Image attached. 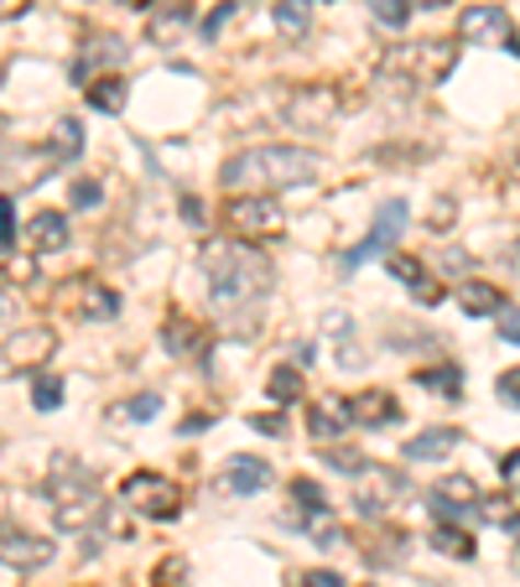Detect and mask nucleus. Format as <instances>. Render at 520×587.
I'll use <instances>...</instances> for the list:
<instances>
[{
  "instance_id": "nucleus-1",
  "label": "nucleus",
  "mask_w": 520,
  "mask_h": 587,
  "mask_svg": "<svg viewBox=\"0 0 520 587\" xmlns=\"http://www.w3.org/2000/svg\"><path fill=\"white\" fill-rule=\"evenodd\" d=\"M323 172L318 151L307 146H250L240 157L224 161L219 182L229 188V197L240 193H276V188H302Z\"/></svg>"
},
{
  "instance_id": "nucleus-2",
  "label": "nucleus",
  "mask_w": 520,
  "mask_h": 587,
  "mask_svg": "<svg viewBox=\"0 0 520 587\" xmlns=\"http://www.w3.org/2000/svg\"><path fill=\"white\" fill-rule=\"evenodd\" d=\"M199 266L208 275V292L219 296L224 307H250L260 296H271V281H276L271 260L245 239H208Z\"/></svg>"
},
{
  "instance_id": "nucleus-3",
  "label": "nucleus",
  "mask_w": 520,
  "mask_h": 587,
  "mask_svg": "<svg viewBox=\"0 0 520 587\" xmlns=\"http://www.w3.org/2000/svg\"><path fill=\"white\" fill-rule=\"evenodd\" d=\"M47 499H53V526L68 530V535H83L104 520V494L94 489V478H83L74 469H53Z\"/></svg>"
},
{
  "instance_id": "nucleus-4",
  "label": "nucleus",
  "mask_w": 520,
  "mask_h": 587,
  "mask_svg": "<svg viewBox=\"0 0 520 587\" xmlns=\"http://www.w3.org/2000/svg\"><path fill=\"white\" fill-rule=\"evenodd\" d=\"M453 63H459L453 42H406L381 58V74H400L406 89H417V83H442L453 74Z\"/></svg>"
},
{
  "instance_id": "nucleus-5",
  "label": "nucleus",
  "mask_w": 520,
  "mask_h": 587,
  "mask_svg": "<svg viewBox=\"0 0 520 587\" xmlns=\"http://www.w3.org/2000/svg\"><path fill=\"white\" fill-rule=\"evenodd\" d=\"M224 224L235 229V239L245 245H260V239H281L286 235V214L271 193H240L224 203Z\"/></svg>"
},
{
  "instance_id": "nucleus-6",
  "label": "nucleus",
  "mask_w": 520,
  "mask_h": 587,
  "mask_svg": "<svg viewBox=\"0 0 520 587\" xmlns=\"http://www.w3.org/2000/svg\"><path fill=\"white\" fill-rule=\"evenodd\" d=\"M121 499H125V509H136L146 520H172L182 509V489L167 478V473H151V469L131 473L121 484Z\"/></svg>"
},
{
  "instance_id": "nucleus-7",
  "label": "nucleus",
  "mask_w": 520,
  "mask_h": 587,
  "mask_svg": "<svg viewBox=\"0 0 520 587\" xmlns=\"http://www.w3.org/2000/svg\"><path fill=\"white\" fill-rule=\"evenodd\" d=\"M53 353H58V334L53 328H16V334L0 338V380L37 374Z\"/></svg>"
},
{
  "instance_id": "nucleus-8",
  "label": "nucleus",
  "mask_w": 520,
  "mask_h": 587,
  "mask_svg": "<svg viewBox=\"0 0 520 587\" xmlns=\"http://www.w3.org/2000/svg\"><path fill=\"white\" fill-rule=\"evenodd\" d=\"M459 37L474 47H505L510 58H520V32L516 21L505 16V5H468L459 16Z\"/></svg>"
},
{
  "instance_id": "nucleus-9",
  "label": "nucleus",
  "mask_w": 520,
  "mask_h": 587,
  "mask_svg": "<svg viewBox=\"0 0 520 587\" xmlns=\"http://www.w3.org/2000/svg\"><path fill=\"white\" fill-rule=\"evenodd\" d=\"M406 214H411V208H406L400 197H391V203L381 208V218H375V229H370V235H364L360 245H354V250L343 255V266L354 271V266H364V260H375V255L391 250V245L400 239V229H406Z\"/></svg>"
},
{
  "instance_id": "nucleus-10",
  "label": "nucleus",
  "mask_w": 520,
  "mask_h": 587,
  "mask_svg": "<svg viewBox=\"0 0 520 587\" xmlns=\"http://www.w3.org/2000/svg\"><path fill=\"white\" fill-rule=\"evenodd\" d=\"M360 484H354V505H360V515H385V509L396 505L400 494H406V478H400L396 469H364V473H354Z\"/></svg>"
},
{
  "instance_id": "nucleus-11",
  "label": "nucleus",
  "mask_w": 520,
  "mask_h": 587,
  "mask_svg": "<svg viewBox=\"0 0 520 587\" xmlns=\"http://www.w3.org/2000/svg\"><path fill=\"white\" fill-rule=\"evenodd\" d=\"M0 562L16 572H37L53 562V546L42 541V535H32V530L21 526H0Z\"/></svg>"
},
{
  "instance_id": "nucleus-12",
  "label": "nucleus",
  "mask_w": 520,
  "mask_h": 587,
  "mask_svg": "<svg viewBox=\"0 0 520 587\" xmlns=\"http://www.w3.org/2000/svg\"><path fill=\"white\" fill-rule=\"evenodd\" d=\"M479 484L468 478V473H448L438 478V489H432V515L438 520H459V515H479Z\"/></svg>"
},
{
  "instance_id": "nucleus-13",
  "label": "nucleus",
  "mask_w": 520,
  "mask_h": 587,
  "mask_svg": "<svg viewBox=\"0 0 520 587\" xmlns=\"http://www.w3.org/2000/svg\"><path fill=\"white\" fill-rule=\"evenodd\" d=\"M334 110H339V99L328 94V89H297V94L286 99V120H292V125H307V131L328 125Z\"/></svg>"
},
{
  "instance_id": "nucleus-14",
  "label": "nucleus",
  "mask_w": 520,
  "mask_h": 587,
  "mask_svg": "<svg viewBox=\"0 0 520 587\" xmlns=\"http://www.w3.org/2000/svg\"><path fill=\"white\" fill-rule=\"evenodd\" d=\"M349 416H354L360 427H396L400 406L391 391H360V395H349Z\"/></svg>"
},
{
  "instance_id": "nucleus-15",
  "label": "nucleus",
  "mask_w": 520,
  "mask_h": 587,
  "mask_svg": "<svg viewBox=\"0 0 520 587\" xmlns=\"http://www.w3.org/2000/svg\"><path fill=\"white\" fill-rule=\"evenodd\" d=\"M161 343H167V353H172V359H193V353L208 349V334H203L188 313H172V317H167V328H161Z\"/></svg>"
},
{
  "instance_id": "nucleus-16",
  "label": "nucleus",
  "mask_w": 520,
  "mask_h": 587,
  "mask_svg": "<svg viewBox=\"0 0 520 587\" xmlns=\"http://www.w3.org/2000/svg\"><path fill=\"white\" fill-rule=\"evenodd\" d=\"M349 421H354V416H349V400H334V395H328V400H318V406H313L307 431H313V442H334V437H343V431H349Z\"/></svg>"
},
{
  "instance_id": "nucleus-17",
  "label": "nucleus",
  "mask_w": 520,
  "mask_h": 587,
  "mask_svg": "<svg viewBox=\"0 0 520 587\" xmlns=\"http://www.w3.org/2000/svg\"><path fill=\"white\" fill-rule=\"evenodd\" d=\"M26 239H32V250L37 255H58L68 245V218L58 208H42L32 224H26Z\"/></svg>"
},
{
  "instance_id": "nucleus-18",
  "label": "nucleus",
  "mask_w": 520,
  "mask_h": 587,
  "mask_svg": "<svg viewBox=\"0 0 520 587\" xmlns=\"http://www.w3.org/2000/svg\"><path fill=\"white\" fill-rule=\"evenodd\" d=\"M74 292H79V302H74V313H79L83 323H104V317H115V313H121V296L110 292V286H100V281H79Z\"/></svg>"
},
{
  "instance_id": "nucleus-19",
  "label": "nucleus",
  "mask_w": 520,
  "mask_h": 587,
  "mask_svg": "<svg viewBox=\"0 0 520 587\" xmlns=\"http://www.w3.org/2000/svg\"><path fill=\"white\" fill-rule=\"evenodd\" d=\"M391 275H396V281H406V286H411L427 307H432V302H442L438 281H432V275H427V266H421V260H411V255H391Z\"/></svg>"
},
{
  "instance_id": "nucleus-20",
  "label": "nucleus",
  "mask_w": 520,
  "mask_h": 587,
  "mask_svg": "<svg viewBox=\"0 0 520 587\" xmlns=\"http://www.w3.org/2000/svg\"><path fill=\"white\" fill-rule=\"evenodd\" d=\"M459 448V431L453 427H438V431H421L406 442V463H427V458H442V452Z\"/></svg>"
},
{
  "instance_id": "nucleus-21",
  "label": "nucleus",
  "mask_w": 520,
  "mask_h": 587,
  "mask_svg": "<svg viewBox=\"0 0 520 587\" xmlns=\"http://www.w3.org/2000/svg\"><path fill=\"white\" fill-rule=\"evenodd\" d=\"M459 307L463 313H474V317H489V313H500L505 302L489 281H459Z\"/></svg>"
},
{
  "instance_id": "nucleus-22",
  "label": "nucleus",
  "mask_w": 520,
  "mask_h": 587,
  "mask_svg": "<svg viewBox=\"0 0 520 587\" xmlns=\"http://www.w3.org/2000/svg\"><path fill=\"white\" fill-rule=\"evenodd\" d=\"M193 21V0H167V11L151 16V42H172Z\"/></svg>"
},
{
  "instance_id": "nucleus-23",
  "label": "nucleus",
  "mask_w": 520,
  "mask_h": 587,
  "mask_svg": "<svg viewBox=\"0 0 520 587\" xmlns=\"http://www.w3.org/2000/svg\"><path fill=\"white\" fill-rule=\"evenodd\" d=\"M271 484V469L260 463V458H235L229 463V489L235 494H256V489H265Z\"/></svg>"
},
{
  "instance_id": "nucleus-24",
  "label": "nucleus",
  "mask_w": 520,
  "mask_h": 587,
  "mask_svg": "<svg viewBox=\"0 0 520 587\" xmlns=\"http://www.w3.org/2000/svg\"><path fill=\"white\" fill-rule=\"evenodd\" d=\"M100 63H125V42L121 37H94V53L74 63V79L79 83L94 79V68H100Z\"/></svg>"
},
{
  "instance_id": "nucleus-25",
  "label": "nucleus",
  "mask_w": 520,
  "mask_h": 587,
  "mask_svg": "<svg viewBox=\"0 0 520 587\" xmlns=\"http://www.w3.org/2000/svg\"><path fill=\"white\" fill-rule=\"evenodd\" d=\"M79 146H83L79 120H58V131H53V140H47V151H42V157H47V161H68Z\"/></svg>"
},
{
  "instance_id": "nucleus-26",
  "label": "nucleus",
  "mask_w": 520,
  "mask_h": 587,
  "mask_svg": "<svg viewBox=\"0 0 520 587\" xmlns=\"http://www.w3.org/2000/svg\"><path fill=\"white\" fill-rule=\"evenodd\" d=\"M89 104L104 110V115H121L125 110V83L121 79H94L89 83Z\"/></svg>"
},
{
  "instance_id": "nucleus-27",
  "label": "nucleus",
  "mask_w": 520,
  "mask_h": 587,
  "mask_svg": "<svg viewBox=\"0 0 520 587\" xmlns=\"http://www.w3.org/2000/svg\"><path fill=\"white\" fill-rule=\"evenodd\" d=\"M271 16H276L281 37H302V32H307V5H302V0H276Z\"/></svg>"
},
{
  "instance_id": "nucleus-28",
  "label": "nucleus",
  "mask_w": 520,
  "mask_h": 587,
  "mask_svg": "<svg viewBox=\"0 0 520 587\" xmlns=\"http://www.w3.org/2000/svg\"><path fill=\"white\" fill-rule=\"evenodd\" d=\"M432 546L448 551V556H459V562H468V556H474V535L459 526H438L432 530Z\"/></svg>"
},
{
  "instance_id": "nucleus-29",
  "label": "nucleus",
  "mask_w": 520,
  "mask_h": 587,
  "mask_svg": "<svg viewBox=\"0 0 520 587\" xmlns=\"http://www.w3.org/2000/svg\"><path fill=\"white\" fill-rule=\"evenodd\" d=\"M265 391H271V400H281V406H286V400H297V395H302V370H292V364H276Z\"/></svg>"
},
{
  "instance_id": "nucleus-30",
  "label": "nucleus",
  "mask_w": 520,
  "mask_h": 587,
  "mask_svg": "<svg viewBox=\"0 0 520 587\" xmlns=\"http://www.w3.org/2000/svg\"><path fill=\"white\" fill-rule=\"evenodd\" d=\"M161 411V395H131L125 406H115V421H151V416Z\"/></svg>"
},
{
  "instance_id": "nucleus-31",
  "label": "nucleus",
  "mask_w": 520,
  "mask_h": 587,
  "mask_svg": "<svg viewBox=\"0 0 520 587\" xmlns=\"http://www.w3.org/2000/svg\"><path fill=\"white\" fill-rule=\"evenodd\" d=\"M292 499H297V509H302V520H313V515H323V489L313 484V478H292Z\"/></svg>"
},
{
  "instance_id": "nucleus-32",
  "label": "nucleus",
  "mask_w": 520,
  "mask_h": 587,
  "mask_svg": "<svg viewBox=\"0 0 520 587\" xmlns=\"http://www.w3.org/2000/svg\"><path fill=\"white\" fill-rule=\"evenodd\" d=\"M32 406H37V411H58V406H63V380L42 374L37 385H32Z\"/></svg>"
},
{
  "instance_id": "nucleus-33",
  "label": "nucleus",
  "mask_w": 520,
  "mask_h": 587,
  "mask_svg": "<svg viewBox=\"0 0 520 587\" xmlns=\"http://www.w3.org/2000/svg\"><path fill=\"white\" fill-rule=\"evenodd\" d=\"M417 380L427 385V391H438V395H459L463 391V374L459 370H421Z\"/></svg>"
},
{
  "instance_id": "nucleus-34",
  "label": "nucleus",
  "mask_w": 520,
  "mask_h": 587,
  "mask_svg": "<svg viewBox=\"0 0 520 587\" xmlns=\"http://www.w3.org/2000/svg\"><path fill=\"white\" fill-rule=\"evenodd\" d=\"M370 11H375V21H385V26H406V21H411V0H370Z\"/></svg>"
},
{
  "instance_id": "nucleus-35",
  "label": "nucleus",
  "mask_w": 520,
  "mask_h": 587,
  "mask_svg": "<svg viewBox=\"0 0 520 587\" xmlns=\"http://www.w3.org/2000/svg\"><path fill=\"white\" fill-rule=\"evenodd\" d=\"M151 583H157V587H182V583H188V562H182V556H167V562H157Z\"/></svg>"
},
{
  "instance_id": "nucleus-36",
  "label": "nucleus",
  "mask_w": 520,
  "mask_h": 587,
  "mask_svg": "<svg viewBox=\"0 0 520 587\" xmlns=\"http://www.w3.org/2000/svg\"><path fill=\"white\" fill-rule=\"evenodd\" d=\"M495 323H500L505 343H516V349H520V307H500V313H495Z\"/></svg>"
},
{
  "instance_id": "nucleus-37",
  "label": "nucleus",
  "mask_w": 520,
  "mask_h": 587,
  "mask_svg": "<svg viewBox=\"0 0 520 587\" xmlns=\"http://www.w3.org/2000/svg\"><path fill=\"white\" fill-rule=\"evenodd\" d=\"M495 391H500L505 406H520V370H505L500 380H495Z\"/></svg>"
},
{
  "instance_id": "nucleus-38",
  "label": "nucleus",
  "mask_w": 520,
  "mask_h": 587,
  "mask_svg": "<svg viewBox=\"0 0 520 587\" xmlns=\"http://www.w3.org/2000/svg\"><path fill=\"white\" fill-rule=\"evenodd\" d=\"M235 11H240V0H224L219 11H214L208 21H203V37H219V32H224V21L235 16Z\"/></svg>"
},
{
  "instance_id": "nucleus-39",
  "label": "nucleus",
  "mask_w": 520,
  "mask_h": 587,
  "mask_svg": "<svg viewBox=\"0 0 520 587\" xmlns=\"http://www.w3.org/2000/svg\"><path fill=\"white\" fill-rule=\"evenodd\" d=\"M328 463H334V469H343V473H364V463H370V458H364V452H354V448H339Z\"/></svg>"
},
{
  "instance_id": "nucleus-40",
  "label": "nucleus",
  "mask_w": 520,
  "mask_h": 587,
  "mask_svg": "<svg viewBox=\"0 0 520 587\" xmlns=\"http://www.w3.org/2000/svg\"><path fill=\"white\" fill-rule=\"evenodd\" d=\"M74 203H79V208H94V203H100V182L79 177V182H74Z\"/></svg>"
},
{
  "instance_id": "nucleus-41",
  "label": "nucleus",
  "mask_w": 520,
  "mask_h": 587,
  "mask_svg": "<svg viewBox=\"0 0 520 587\" xmlns=\"http://www.w3.org/2000/svg\"><path fill=\"white\" fill-rule=\"evenodd\" d=\"M500 478H505V489H520V448L500 458Z\"/></svg>"
},
{
  "instance_id": "nucleus-42",
  "label": "nucleus",
  "mask_w": 520,
  "mask_h": 587,
  "mask_svg": "<svg viewBox=\"0 0 520 587\" xmlns=\"http://www.w3.org/2000/svg\"><path fill=\"white\" fill-rule=\"evenodd\" d=\"M302 587H343V577L339 572H328V567H318V572H307V577H302Z\"/></svg>"
},
{
  "instance_id": "nucleus-43",
  "label": "nucleus",
  "mask_w": 520,
  "mask_h": 587,
  "mask_svg": "<svg viewBox=\"0 0 520 587\" xmlns=\"http://www.w3.org/2000/svg\"><path fill=\"white\" fill-rule=\"evenodd\" d=\"M16 235V214H11V197H0V239Z\"/></svg>"
},
{
  "instance_id": "nucleus-44",
  "label": "nucleus",
  "mask_w": 520,
  "mask_h": 587,
  "mask_svg": "<svg viewBox=\"0 0 520 587\" xmlns=\"http://www.w3.org/2000/svg\"><path fill=\"white\" fill-rule=\"evenodd\" d=\"M250 427L265 431V437H281V416H271V411H265V416H250Z\"/></svg>"
},
{
  "instance_id": "nucleus-45",
  "label": "nucleus",
  "mask_w": 520,
  "mask_h": 587,
  "mask_svg": "<svg viewBox=\"0 0 520 587\" xmlns=\"http://www.w3.org/2000/svg\"><path fill=\"white\" fill-rule=\"evenodd\" d=\"M453 224V197H438V214H432V229H448Z\"/></svg>"
},
{
  "instance_id": "nucleus-46",
  "label": "nucleus",
  "mask_w": 520,
  "mask_h": 587,
  "mask_svg": "<svg viewBox=\"0 0 520 587\" xmlns=\"http://www.w3.org/2000/svg\"><path fill=\"white\" fill-rule=\"evenodd\" d=\"M182 214H188V224H203V203L199 197H182Z\"/></svg>"
},
{
  "instance_id": "nucleus-47",
  "label": "nucleus",
  "mask_w": 520,
  "mask_h": 587,
  "mask_svg": "<svg viewBox=\"0 0 520 587\" xmlns=\"http://www.w3.org/2000/svg\"><path fill=\"white\" fill-rule=\"evenodd\" d=\"M505 266H510V271L520 275V239H516V245H510V255H505Z\"/></svg>"
},
{
  "instance_id": "nucleus-48",
  "label": "nucleus",
  "mask_w": 520,
  "mask_h": 587,
  "mask_svg": "<svg viewBox=\"0 0 520 587\" xmlns=\"http://www.w3.org/2000/svg\"><path fill=\"white\" fill-rule=\"evenodd\" d=\"M505 530H510V541L520 546V515H510V526H505Z\"/></svg>"
},
{
  "instance_id": "nucleus-49",
  "label": "nucleus",
  "mask_w": 520,
  "mask_h": 587,
  "mask_svg": "<svg viewBox=\"0 0 520 587\" xmlns=\"http://www.w3.org/2000/svg\"><path fill=\"white\" fill-rule=\"evenodd\" d=\"M411 5H427V11H432V5H448V0H411Z\"/></svg>"
},
{
  "instance_id": "nucleus-50",
  "label": "nucleus",
  "mask_w": 520,
  "mask_h": 587,
  "mask_svg": "<svg viewBox=\"0 0 520 587\" xmlns=\"http://www.w3.org/2000/svg\"><path fill=\"white\" fill-rule=\"evenodd\" d=\"M5 255H11V239H0V260H5Z\"/></svg>"
},
{
  "instance_id": "nucleus-51",
  "label": "nucleus",
  "mask_w": 520,
  "mask_h": 587,
  "mask_svg": "<svg viewBox=\"0 0 520 587\" xmlns=\"http://www.w3.org/2000/svg\"><path fill=\"white\" fill-rule=\"evenodd\" d=\"M121 5H151V0H121Z\"/></svg>"
},
{
  "instance_id": "nucleus-52",
  "label": "nucleus",
  "mask_w": 520,
  "mask_h": 587,
  "mask_svg": "<svg viewBox=\"0 0 520 587\" xmlns=\"http://www.w3.org/2000/svg\"><path fill=\"white\" fill-rule=\"evenodd\" d=\"M0 11H16V5H11V0H0Z\"/></svg>"
},
{
  "instance_id": "nucleus-53",
  "label": "nucleus",
  "mask_w": 520,
  "mask_h": 587,
  "mask_svg": "<svg viewBox=\"0 0 520 587\" xmlns=\"http://www.w3.org/2000/svg\"><path fill=\"white\" fill-rule=\"evenodd\" d=\"M0 131H5V120H0Z\"/></svg>"
}]
</instances>
